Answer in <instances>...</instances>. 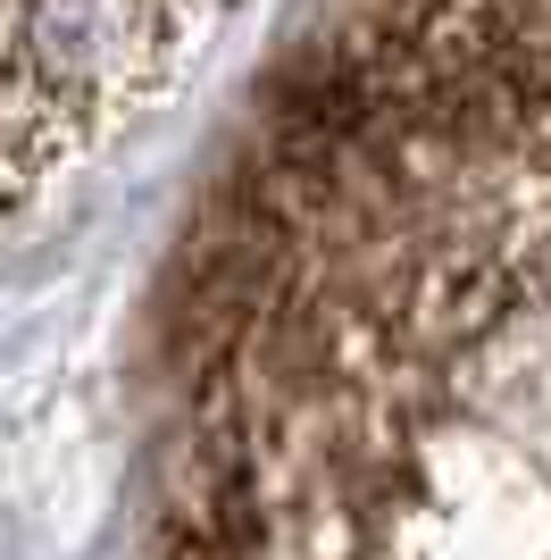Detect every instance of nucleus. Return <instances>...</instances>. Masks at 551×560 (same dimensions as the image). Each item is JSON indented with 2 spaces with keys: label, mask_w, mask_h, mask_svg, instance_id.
<instances>
[{
  "label": "nucleus",
  "mask_w": 551,
  "mask_h": 560,
  "mask_svg": "<svg viewBox=\"0 0 551 560\" xmlns=\"http://www.w3.org/2000/svg\"><path fill=\"white\" fill-rule=\"evenodd\" d=\"M142 560H551V0H351L201 201Z\"/></svg>",
  "instance_id": "obj_1"
},
{
  "label": "nucleus",
  "mask_w": 551,
  "mask_h": 560,
  "mask_svg": "<svg viewBox=\"0 0 551 560\" xmlns=\"http://www.w3.org/2000/svg\"><path fill=\"white\" fill-rule=\"evenodd\" d=\"M142 0H0V226L134 117Z\"/></svg>",
  "instance_id": "obj_2"
}]
</instances>
